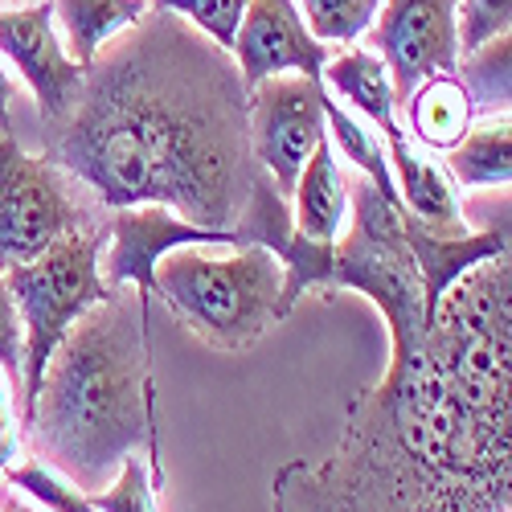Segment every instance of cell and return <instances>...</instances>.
<instances>
[{"label":"cell","instance_id":"1","mask_svg":"<svg viewBox=\"0 0 512 512\" xmlns=\"http://www.w3.org/2000/svg\"><path fill=\"white\" fill-rule=\"evenodd\" d=\"M508 357L512 267L492 254L443 291L422 353L361 390L332 455L279 467L275 512H508Z\"/></svg>","mask_w":512,"mask_h":512},{"label":"cell","instance_id":"2","mask_svg":"<svg viewBox=\"0 0 512 512\" xmlns=\"http://www.w3.org/2000/svg\"><path fill=\"white\" fill-rule=\"evenodd\" d=\"M46 156L107 209L164 205L209 230H234L263 173L234 54L164 9L95 54Z\"/></svg>","mask_w":512,"mask_h":512},{"label":"cell","instance_id":"3","mask_svg":"<svg viewBox=\"0 0 512 512\" xmlns=\"http://www.w3.org/2000/svg\"><path fill=\"white\" fill-rule=\"evenodd\" d=\"M25 426L41 459L87 496L103 492L140 447L152 451V484L160 488L148 300L140 291L115 287L70 324L41 373Z\"/></svg>","mask_w":512,"mask_h":512},{"label":"cell","instance_id":"4","mask_svg":"<svg viewBox=\"0 0 512 512\" xmlns=\"http://www.w3.org/2000/svg\"><path fill=\"white\" fill-rule=\"evenodd\" d=\"M152 295H164L205 345L242 353L283 320V267L267 246H177L156 263Z\"/></svg>","mask_w":512,"mask_h":512},{"label":"cell","instance_id":"5","mask_svg":"<svg viewBox=\"0 0 512 512\" xmlns=\"http://www.w3.org/2000/svg\"><path fill=\"white\" fill-rule=\"evenodd\" d=\"M353 226L332 242L328 291L349 287L381 312L390 332V361H410L426 340V300L414 254L402 234V209L381 197L361 173L349 185Z\"/></svg>","mask_w":512,"mask_h":512},{"label":"cell","instance_id":"6","mask_svg":"<svg viewBox=\"0 0 512 512\" xmlns=\"http://www.w3.org/2000/svg\"><path fill=\"white\" fill-rule=\"evenodd\" d=\"M103 226H78L62 234L50 250H41L37 259L5 267V287L17 304L21 332H25V369H21V426L33 414L37 390H41V373H46L58 340L70 332V324L95 308L99 300L115 287L103 283L99 259H103Z\"/></svg>","mask_w":512,"mask_h":512},{"label":"cell","instance_id":"7","mask_svg":"<svg viewBox=\"0 0 512 512\" xmlns=\"http://www.w3.org/2000/svg\"><path fill=\"white\" fill-rule=\"evenodd\" d=\"M78 226H91V213L74 201L70 177L50 156L0 136V271L37 259Z\"/></svg>","mask_w":512,"mask_h":512},{"label":"cell","instance_id":"8","mask_svg":"<svg viewBox=\"0 0 512 512\" xmlns=\"http://www.w3.org/2000/svg\"><path fill=\"white\" fill-rule=\"evenodd\" d=\"M324 99V87L308 74H271L246 91L254 164L283 197H291L304 160L324 140Z\"/></svg>","mask_w":512,"mask_h":512},{"label":"cell","instance_id":"9","mask_svg":"<svg viewBox=\"0 0 512 512\" xmlns=\"http://www.w3.org/2000/svg\"><path fill=\"white\" fill-rule=\"evenodd\" d=\"M455 9L459 0H381L365 37L369 50L390 70L398 107L422 78L459 66Z\"/></svg>","mask_w":512,"mask_h":512},{"label":"cell","instance_id":"10","mask_svg":"<svg viewBox=\"0 0 512 512\" xmlns=\"http://www.w3.org/2000/svg\"><path fill=\"white\" fill-rule=\"evenodd\" d=\"M107 254L99 259V275L107 287H136L144 300L152 295L156 263L177 246H238L234 230H209L197 222H185L181 213L164 205H127L111 209L103 226Z\"/></svg>","mask_w":512,"mask_h":512},{"label":"cell","instance_id":"11","mask_svg":"<svg viewBox=\"0 0 512 512\" xmlns=\"http://www.w3.org/2000/svg\"><path fill=\"white\" fill-rule=\"evenodd\" d=\"M0 58H9L21 70L46 123H62L74 111L87 66H78L66 54L62 37L54 29L50 0H33V5H21V9H0Z\"/></svg>","mask_w":512,"mask_h":512},{"label":"cell","instance_id":"12","mask_svg":"<svg viewBox=\"0 0 512 512\" xmlns=\"http://www.w3.org/2000/svg\"><path fill=\"white\" fill-rule=\"evenodd\" d=\"M238 246H267L283 267V316L308 291H328L332 275V242H312L291 226V205L271 185L267 173L254 177L250 197L234 222Z\"/></svg>","mask_w":512,"mask_h":512},{"label":"cell","instance_id":"13","mask_svg":"<svg viewBox=\"0 0 512 512\" xmlns=\"http://www.w3.org/2000/svg\"><path fill=\"white\" fill-rule=\"evenodd\" d=\"M230 54L250 91L254 82H263L271 74H308L320 82L324 62L332 58V46H324V41L308 33L295 0H250Z\"/></svg>","mask_w":512,"mask_h":512},{"label":"cell","instance_id":"14","mask_svg":"<svg viewBox=\"0 0 512 512\" xmlns=\"http://www.w3.org/2000/svg\"><path fill=\"white\" fill-rule=\"evenodd\" d=\"M320 87L336 99H345L365 123L377 127L381 144H386V156H402L406 152V132L398 123V99H394V82H390V70L373 50H361V46H340L332 50V58L324 62V74H320Z\"/></svg>","mask_w":512,"mask_h":512},{"label":"cell","instance_id":"15","mask_svg":"<svg viewBox=\"0 0 512 512\" xmlns=\"http://www.w3.org/2000/svg\"><path fill=\"white\" fill-rule=\"evenodd\" d=\"M402 234L406 246L414 254V267L422 279V300H426V316L435 312V304L443 300V291L463 275L472 271L476 263L492 259V254H508V218L480 230V234H435L426 230L422 222H414L410 213L402 209Z\"/></svg>","mask_w":512,"mask_h":512},{"label":"cell","instance_id":"16","mask_svg":"<svg viewBox=\"0 0 512 512\" xmlns=\"http://www.w3.org/2000/svg\"><path fill=\"white\" fill-rule=\"evenodd\" d=\"M291 226L312 242H336L349 222V181L340 173V160L328 144V136L312 148L300 177L291 189Z\"/></svg>","mask_w":512,"mask_h":512},{"label":"cell","instance_id":"17","mask_svg":"<svg viewBox=\"0 0 512 512\" xmlns=\"http://www.w3.org/2000/svg\"><path fill=\"white\" fill-rule=\"evenodd\" d=\"M390 177H394L402 209L414 222H422L435 234H467V218H463L455 181L447 177L443 164H435L414 144H406V152L390 160Z\"/></svg>","mask_w":512,"mask_h":512},{"label":"cell","instance_id":"18","mask_svg":"<svg viewBox=\"0 0 512 512\" xmlns=\"http://www.w3.org/2000/svg\"><path fill=\"white\" fill-rule=\"evenodd\" d=\"M402 107H406L414 140L422 148H431V152H451L476 119V107H472V99H467L455 70L422 78L418 87L406 95Z\"/></svg>","mask_w":512,"mask_h":512},{"label":"cell","instance_id":"19","mask_svg":"<svg viewBox=\"0 0 512 512\" xmlns=\"http://www.w3.org/2000/svg\"><path fill=\"white\" fill-rule=\"evenodd\" d=\"M50 5H54V29L78 66H91L107 41H115L123 29H132L152 9L148 0H50Z\"/></svg>","mask_w":512,"mask_h":512},{"label":"cell","instance_id":"20","mask_svg":"<svg viewBox=\"0 0 512 512\" xmlns=\"http://www.w3.org/2000/svg\"><path fill=\"white\" fill-rule=\"evenodd\" d=\"M447 156V177L463 189H508L512 181V132H508V111L480 115L467 127V136L443 152Z\"/></svg>","mask_w":512,"mask_h":512},{"label":"cell","instance_id":"21","mask_svg":"<svg viewBox=\"0 0 512 512\" xmlns=\"http://www.w3.org/2000/svg\"><path fill=\"white\" fill-rule=\"evenodd\" d=\"M328 95V91H324ZM324 136H328V144H332V152H340L345 156L357 173L386 197V201H394L398 209H402V201H398V189H394V177H390V156H386V144H381V136L377 132H369V123L365 119H357V115H349L345 107H340L332 95L324 99Z\"/></svg>","mask_w":512,"mask_h":512},{"label":"cell","instance_id":"22","mask_svg":"<svg viewBox=\"0 0 512 512\" xmlns=\"http://www.w3.org/2000/svg\"><path fill=\"white\" fill-rule=\"evenodd\" d=\"M508 58H512V37L508 33L488 37L484 46H476L472 54L459 58L455 74H459L467 99H472V107H476V119L508 111Z\"/></svg>","mask_w":512,"mask_h":512},{"label":"cell","instance_id":"23","mask_svg":"<svg viewBox=\"0 0 512 512\" xmlns=\"http://www.w3.org/2000/svg\"><path fill=\"white\" fill-rule=\"evenodd\" d=\"M308 33L324 46H353L373 25L381 0H295Z\"/></svg>","mask_w":512,"mask_h":512},{"label":"cell","instance_id":"24","mask_svg":"<svg viewBox=\"0 0 512 512\" xmlns=\"http://www.w3.org/2000/svg\"><path fill=\"white\" fill-rule=\"evenodd\" d=\"M9 488H17L25 500H33L46 512H95L91 496L78 484H70L58 467H50L46 459H21L5 472Z\"/></svg>","mask_w":512,"mask_h":512},{"label":"cell","instance_id":"25","mask_svg":"<svg viewBox=\"0 0 512 512\" xmlns=\"http://www.w3.org/2000/svg\"><path fill=\"white\" fill-rule=\"evenodd\" d=\"M148 5L185 17L197 33H205L213 46H222L230 54L234 50V37H238V25H242V13H246L250 0H148Z\"/></svg>","mask_w":512,"mask_h":512},{"label":"cell","instance_id":"26","mask_svg":"<svg viewBox=\"0 0 512 512\" xmlns=\"http://www.w3.org/2000/svg\"><path fill=\"white\" fill-rule=\"evenodd\" d=\"M91 504H95V512H160L156 484L148 476L144 459L127 455L123 467H119V476L103 492H91Z\"/></svg>","mask_w":512,"mask_h":512},{"label":"cell","instance_id":"27","mask_svg":"<svg viewBox=\"0 0 512 512\" xmlns=\"http://www.w3.org/2000/svg\"><path fill=\"white\" fill-rule=\"evenodd\" d=\"M508 25H512V0H459V9H455L459 58L484 46L488 37L508 33Z\"/></svg>","mask_w":512,"mask_h":512},{"label":"cell","instance_id":"28","mask_svg":"<svg viewBox=\"0 0 512 512\" xmlns=\"http://www.w3.org/2000/svg\"><path fill=\"white\" fill-rule=\"evenodd\" d=\"M0 369L13 386L21 390V369H25V332H21V316L17 304L5 287V275H0Z\"/></svg>","mask_w":512,"mask_h":512},{"label":"cell","instance_id":"29","mask_svg":"<svg viewBox=\"0 0 512 512\" xmlns=\"http://www.w3.org/2000/svg\"><path fill=\"white\" fill-rule=\"evenodd\" d=\"M21 390L0 369V476L21 459Z\"/></svg>","mask_w":512,"mask_h":512},{"label":"cell","instance_id":"30","mask_svg":"<svg viewBox=\"0 0 512 512\" xmlns=\"http://www.w3.org/2000/svg\"><path fill=\"white\" fill-rule=\"evenodd\" d=\"M13 99H17V87L5 74V66H0V136H13Z\"/></svg>","mask_w":512,"mask_h":512},{"label":"cell","instance_id":"31","mask_svg":"<svg viewBox=\"0 0 512 512\" xmlns=\"http://www.w3.org/2000/svg\"><path fill=\"white\" fill-rule=\"evenodd\" d=\"M0 512H46V508H37V504H33V500H25L21 492L5 488V492H0Z\"/></svg>","mask_w":512,"mask_h":512}]
</instances>
